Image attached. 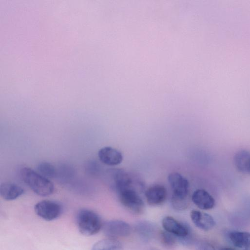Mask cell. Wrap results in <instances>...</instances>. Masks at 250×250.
Masks as SVG:
<instances>
[{"mask_svg": "<svg viewBox=\"0 0 250 250\" xmlns=\"http://www.w3.org/2000/svg\"><path fill=\"white\" fill-rule=\"evenodd\" d=\"M20 175L22 181L38 195L46 196L54 191V185L48 179L29 167L22 168Z\"/></svg>", "mask_w": 250, "mask_h": 250, "instance_id": "7a4b0ae2", "label": "cell"}, {"mask_svg": "<svg viewBox=\"0 0 250 250\" xmlns=\"http://www.w3.org/2000/svg\"><path fill=\"white\" fill-rule=\"evenodd\" d=\"M91 250H124L121 243L116 239L107 238L95 243Z\"/></svg>", "mask_w": 250, "mask_h": 250, "instance_id": "2e32d148", "label": "cell"}, {"mask_svg": "<svg viewBox=\"0 0 250 250\" xmlns=\"http://www.w3.org/2000/svg\"><path fill=\"white\" fill-rule=\"evenodd\" d=\"M38 216L46 221L56 219L62 212V207L57 202L45 200L38 202L34 206Z\"/></svg>", "mask_w": 250, "mask_h": 250, "instance_id": "5b68a950", "label": "cell"}, {"mask_svg": "<svg viewBox=\"0 0 250 250\" xmlns=\"http://www.w3.org/2000/svg\"><path fill=\"white\" fill-rule=\"evenodd\" d=\"M100 161L108 166H116L123 161L122 153L118 150L111 146H104L101 148L98 153Z\"/></svg>", "mask_w": 250, "mask_h": 250, "instance_id": "9c48e42d", "label": "cell"}, {"mask_svg": "<svg viewBox=\"0 0 250 250\" xmlns=\"http://www.w3.org/2000/svg\"><path fill=\"white\" fill-rule=\"evenodd\" d=\"M145 195L148 205L159 206L164 203L167 198V189L162 185L154 184L146 190Z\"/></svg>", "mask_w": 250, "mask_h": 250, "instance_id": "ba28073f", "label": "cell"}, {"mask_svg": "<svg viewBox=\"0 0 250 250\" xmlns=\"http://www.w3.org/2000/svg\"><path fill=\"white\" fill-rule=\"evenodd\" d=\"M136 188L135 187L127 188L116 193L125 208L134 214H139L143 212L145 204Z\"/></svg>", "mask_w": 250, "mask_h": 250, "instance_id": "277c9868", "label": "cell"}, {"mask_svg": "<svg viewBox=\"0 0 250 250\" xmlns=\"http://www.w3.org/2000/svg\"><path fill=\"white\" fill-rule=\"evenodd\" d=\"M172 189L171 204L177 210L186 209L189 204V182L181 174L173 172L167 177Z\"/></svg>", "mask_w": 250, "mask_h": 250, "instance_id": "6da1fadb", "label": "cell"}, {"mask_svg": "<svg viewBox=\"0 0 250 250\" xmlns=\"http://www.w3.org/2000/svg\"><path fill=\"white\" fill-rule=\"evenodd\" d=\"M134 229L140 238L144 241H147L153 237L156 227L153 223L149 221L141 220L135 224Z\"/></svg>", "mask_w": 250, "mask_h": 250, "instance_id": "4fadbf2b", "label": "cell"}, {"mask_svg": "<svg viewBox=\"0 0 250 250\" xmlns=\"http://www.w3.org/2000/svg\"><path fill=\"white\" fill-rule=\"evenodd\" d=\"M234 163L237 169L242 173L250 172V153L245 150L237 152L234 156Z\"/></svg>", "mask_w": 250, "mask_h": 250, "instance_id": "9a60e30c", "label": "cell"}, {"mask_svg": "<svg viewBox=\"0 0 250 250\" xmlns=\"http://www.w3.org/2000/svg\"><path fill=\"white\" fill-rule=\"evenodd\" d=\"M196 250H215L210 243L205 241L197 242L196 245Z\"/></svg>", "mask_w": 250, "mask_h": 250, "instance_id": "44dd1931", "label": "cell"}, {"mask_svg": "<svg viewBox=\"0 0 250 250\" xmlns=\"http://www.w3.org/2000/svg\"><path fill=\"white\" fill-rule=\"evenodd\" d=\"M229 237L236 247L241 250H250V232L232 231L229 233Z\"/></svg>", "mask_w": 250, "mask_h": 250, "instance_id": "5bb4252c", "label": "cell"}, {"mask_svg": "<svg viewBox=\"0 0 250 250\" xmlns=\"http://www.w3.org/2000/svg\"><path fill=\"white\" fill-rule=\"evenodd\" d=\"M191 200L198 208L203 210L212 208L215 203L214 198L203 189L195 190L192 193Z\"/></svg>", "mask_w": 250, "mask_h": 250, "instance_id": "8fae6325", "label": "cell"}, {"mask_svg": "<svg viewBox=\"0 0 250 250\" xmlns=\"http://www.w3.org/2000/svg\"><path fill=\"white\" fill-rule=\"evenodd\" d=\"M76 222L79 231L85 236H91L97 233L103 227L99 215L88 209H82L78 211Z\"/></svg>", "mask_w": 250, "mask_h": 250, "instance_id": "3957f363", "label": "cell"}, {"mask_svg": "<svg viewBox=\"0 0 250 250\" xmlns=\"http://www.w3.org/2000/svg\"><path fill=\"white\" fill-rule=\"evenodd\" d=\"M37 170L39 173L48 179L57 176V169L48 162L40 163L37 167Z\"/></svg>", "mask_w": 250, "mask_h": 250, "instance_id": "e0dca14e", "label": "cell"}, {"mask_svg": "<svg viewBox=\"0 0 250 250\" xmlns=\"http://www.w3.org/2000/svg\"><path fill=\"white\" fill-rule=\"evenodd\" d=\"M103 232L108 238L116 239L125 237L131 232L130 225L120 220H112L105 222L102 227Z\"/></svg>", "mask_w": 250, "mask_h": 250, "instance_id": "8992f818", "label": "cell"}, {"mask_svg": "<svg viewBox=\"0 0 250 250\" xmlns=\"http://www.w3.org/2000/svg\"><path fill=\"white\" fill-rule=\"evenodd\" d=\"M162 224L165 230L173 234L177 238L185 237L191 234L190 228L187 224L180 222L171 216L165 217Z\"/></svg>", "mask_w": 250, "mask_h": 250, "instance_id": "52a82bcc", "label": "cell"}, {"mask_svg": "<svg viewBox=\"0 0 250 250\" xmlns=\"http://www.w3.org/2000/svg\"><path fill=\"white\" fill-rule=\"evenodd\" d=\"M220 250H236L234 248H232L224 247V248H222Z\"/></svg>", "mask_w": 250, "mask_h": 250, "instance_id": "7402d4cb", "label": "cell"}, {"mask_svg": "<svg viewBox=\"0 0 250 250\" xmlns=\"http://www.w3.org/2000/svg\"><path fill=\"white\" fill-rule=\"evenodd\" d=\"M190 216L193 224L204 231L211 229L215 225L214 219L210 215L199 210H192Z\"/></svg>", "mask_w": 250, "mask_h": 250, "instance_id": "30bf717a", "label": "cell"}, {"mask_svg": "<svg viewBox=\"0 0 250 250\" xmlns=\"http://www.w3.org/2000/svg\"><path fill=\"white\" fill-rule=\"evenodd\" d=\"M24 192L20 186L11 183H3L0 185V194L4 199L10 201L17 199Z\"/></svg>", "mask_w": 250, "mask_h": 250, "instance_id": "7c38bea8", "label": "cell"}, {"mask_svg": "<svg viewBox=\"0 0 250 250\" xmlns=\"http://www.w3.org/2000/svg\"><path fill=\"white\" fill-rule=\"evenodd\" d=\"M160 239L162 244L167 247L174 246L177 240L175 235L166 230L161 231Z\"/></svg>", "mask_w": 250, "mask_h": 250, "instance_id": "ac0fdd59", "label": "cell"}, {"mask_svg": "<svg viewBox=\"0 0 250 250\" xmlns=\"http://www.w3.org/2000/svg\"><path fill=\"white\" fill-rule=\"evenodd\" d=\"M73 174V169L69 166L62 165L60 169H57V177L63 181L69 179Z\"/></svg>", "mask_w": 250, "mask_h": 250, "instance_id": "d6986e66", "label": "cell"}, {"mask_svg": "<svg viewBox=\"0 0 250 250\" xmlns=\"http://www.w3.org/2000/svg\"><path fill=\"white\" fill-rule=\"evenodd\" d=\"M86 170L89 174L94 176L99 174L100 167L98 164L95 162L92 161L87 164Z\"/></svg>", "mask_w": 250, "mask_h": 250, "instance_id": "ffe728a7", "label": "cell"}, {"mask_svg": "<svg viewBox=\"0 0 250 250\" xmlns=\"http://www.w3.org/2000/svg\"><path fill=\"white\" fill-rule=\"evenodd\" d=\"M149 250H157V249H151Z\"/></svg>", "mask_w": 250, "mask_h": 250, "instance_id": "603a6c76", "label": "cell"}]
</instances>
